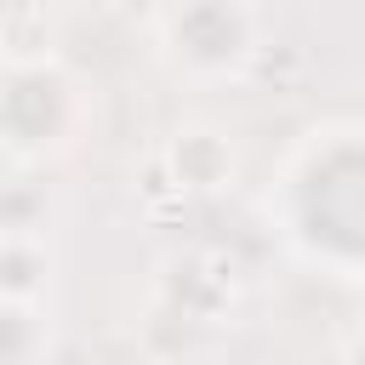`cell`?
<instances>
[{
  "label": "cell",
  "mask_w": 365,
  "mask_h": 365,
  "mask_svg": "<svg viewBox=\"0 0 365 365\" xmlns=\"http://www.w3.org/2000/svg\"><path fill=\"white\" fill-rule=\"evenodd\" d=\"M268 222L279 245L336 285H359L365 268V125L354 114L314 120L279 160L268 188Z\"/></svg>",
  "instance_id": "obj_1"
},
{
  "label": "cell",
  "mask_w": 365,
  "mask_h": 365,
  "mask_svg": "<svg viewBox=\"0 0 365 365\" xmlns=\"http://www.w3.org/2000/svg\"><path fill=\"white\" fill-rule=\"evenodd\" d=\"M91 97L57 51L0 57V160L11 171H46L86 137Z\"/></svg>",
  "instance_id": "obj_2"
},
{
  "label": "cell",
  "mask_w": 365,
  "mask_h": 365,
  "mask_svg": "<svg viewBox=\"0 0 365 365\" xmlns=\"http://www.w3.org/2000/svg\"><path fill=\"white\" fill-rule=\"evenodd\" d=\"M154 51L182 86H234L262 57L257 0H160Z\"/></svg>",
  "instance_id": "obj_3"
},
{
  "label": "cell",
  "mask_w": 365,
  "mask_h": 365,
  "mask_svg": "<svg viewBox=\"0 0 365 365\" xmlns=\"http://www.w3.org/2000/svg\"><path fill=\"white\" fill-rule=\"evenodd\" d=\"M240 297V279H234V262L211 245H188V251H171L160 268H154V302L182 319V325H217Z\"/></svg>",
  "instance_id": "obj_4"
},
{
  "label": "cell",
  "mask_w": 365,
  "mask_h": 365,
  "mask_svg": "<svg viewBox=\"0 0 365 365\" xmlns=\"http://www.w3.org/2000/svg\"><path fill=\"white\" fill-rule=\"evenodd\" d=\"M160 171L171 182V194L182 200H200V194H222L234 188L240 177V154H234V137L211 120H182L165 148H160Z\"/></svg>",
  "instance_id": "obj_5"
},
{
  "label": "cell",
  "mask_w": 365,
  "mask_h": 365,
  "mask_svg": "<svg viewBox=\"0 0 365 365\" xmlns=\"http://www.w3.org/2000/svg\"><path fill=\"white\" fill-rule=\"evenodd\" d=\"M51 268H57V257H51L46 234H0V302L46 308Z\"/></svg>",
  "instance_id": "obj_6"
},
{
  "label": "cell",
  "mask_w": 365,
  "mask_h": 365,
  "mask_svg": "<svg viewBox=\"0 0 365 365\" xmlns=\"http://www.w3.org/2000/svg\"><path fill=\"white\" fill-rule=\"evenodd\" d=\"M51 348L46 308L34 302H0V365H40Z\"/></svg>",
  "instance_id": "obj_7"
},
{
  "label": "cell",
  "mask_w": 365,
  "mask_h": 365,
  "mask_svg": "<svg viewBox=\"0 0 365 365\" xmlns=\"http://www.w3.org/2000/svg\"><path fill=\"white\" fill-rule=\"evenodd\" d=\"M0 234H46V194L34 182H0Z\"/></svg>",
  "instance_id": "obj_8"
}]
</instances>
